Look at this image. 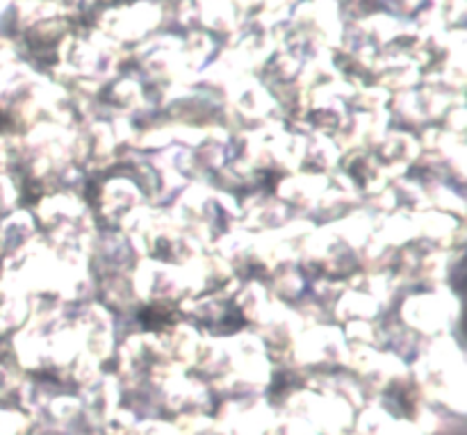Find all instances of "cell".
<instances>
[{"label": "cell", "instance_id": "obj_1", "mask_svg": "<svg viewBox=\"0 0 467 435\" xmlns=\"http://www.w3.org/2000/svg\"><path fill=\"white\" fill-rule=\"evenodd\" d=\"M418 374L422 386L429 395L436 399L451 404L456 410H463L465 399V372H463V354L451 340H438L429 349V354L420 360Z\"/></svg>", "mask_w": 467, "mask_h": 435}, {"label": "cell", "instance_id": "obj_2", "mask_svg": "<svg viewBox=\"0 0 467 435\" xmlns=\"http://www.w3.org/2000/svg\"><path fill=\"white\" fill-rule=\"evenodd\" d=\"M406 322L424 333H436L447 328L459 315V304L450 292H433V295L410 296L401 310Z\"/></svg>", "mask_w": 467, "mask_h": 435}, {"label": "cell", "instance_id": "obj_3", "mask_svg": "<svg viewBox=\"0 0 467 435\" xmlns=\"http://www.w3.org/2000/svg\"><path fill=\"white\" fill-rule=\"evenodd\" d=\"M160 7L149 0L108 12L100 21L108 39H140L160 23Z\"/></svg>", "mask_w": 467, "mask_h": 435}, {"label": "cell", "instance_id": "obj_4", "mask_svg": "<svg viewBox=\"0 0 467 435\" xmlns=\"http://www.w3.org/2000/svg\"><path fill=\"white\" fill-rule=\"evenodd\" d=\"M295 354L301 363H319V360H345L347 347L342 333L331 326H317L301 331L295 340Z\"/></svg>", "mask_w": 467, "mask_h": 435}, {"label": "cell", "instance_id": "obj_5", "mask_svg": "<svg viewBox=\"0 0 467 435\" xmlns=\"http://www.w3.org/2000/svg\"><path fill=\"white\" fill-rule=\"evenodd\" d=\"M87 413L99 422H108L117 409V381L114 378H96L87 388Z\"/></svg>", "mask_w": 467, "mask_h": 435}, {"label": "cell", "instance_id": "obj_6", "mask_svg": "<svg viewBox=\"0 0 467 435\" xmlns=\"http://www.w3.org/2000/svg\"><path fill=\"white\" fill-rule=\"evenodd\" d=\"M140 199V190L130 181H112L103 190V210L109 217L132 212Z\"/></svg>", "mask_w": 467, "mask_h": 435}, {"label": "cell", "instance_id": "obj_7", "mask_svg": "<svg viewBox=\"0 0 467 435\" xmlns=\"http://www.w3.org/2000/svg\"><path fill=\"white\" fill-rule=\"evenodd\" d=\"M379 301L363 290H351L337 301V315L345 319H365L377 315Z\"/></svg>", "mask_w": 467, "mask_h": 435}, {"label": "cell", "instance_id": "obj_8", "mask_svg": "<svg viewBox=\"0 0 467 435\" xmlns=\"http://www.w3.org/2000/svg\"><path fill=\"white\" fill-rule=\"evenodd\" d=\"M381 144H383V153H386V158L400 169H404V164L413 162V160L420 155L418 141L409 135H400V132H397V135H390L388 140H383Z\"/></svg>", "mask_w": 467, "mask_h": 435}, {"label": "cell", "instance_id": "obj_9", "mask_svg": "<svg viewBox=\"0 0 467 435\" xmlns=\"http://www.w3.org/2000/svg\"><path fill=\"white\" fill-rule=\"evenodd\" d=\"M285 217V210L278 201L272 199H260L251 201L249 208H246V223L251 226H272V223H278Z\"/></svg>", "mask_w": 467, "mask_h": 435}, {"label": "cell", "instance_id": "obj_10", "mask_svg": "<svg viewBox=\"0 0 467 435\" xmlns=\"http://www.w3.org/2000/svg\"><path fill=\"white\" fill-rule=\"evenodd\" d=\"M14 196H16V192H14V185L9 182V178L0 176V208H9L14 203Z\"/></svg>", "mask_w": 467, "mask_h": 435}]
</instances>
